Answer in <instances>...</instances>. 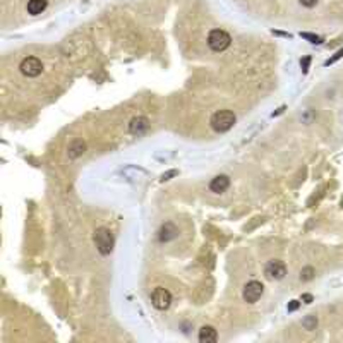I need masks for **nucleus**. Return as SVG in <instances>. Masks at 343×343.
<instances>
[{"label": "nucleus", "mask_w": 343, "mask_h": 343, "mask_svg": "<svg viewBox=\"0 0 343 343\" xmlns=\"http://www.w3.org/2000/svg\"><path fill=\"white\" fill-rule=\"evenodd\" d=\"M237 117L232 110H218L210 118V125L215 132H227L235 125Z\"/></svg>", "instance_id": "obj_1"}, {"label": "nucleus", "mask_w": 343, "mask_h": 343, "mask_svg": "<svg viewBox=\"0 0 343 343\" xmlns=\"http://www.w3.org/2000/svg\"><path fill=\"white\" fill-rule=\"evenodd\" d=\"M95 244H96L98 252H100L101 256H108V254H112V251H113L115 239H113V234L108 230V228L100 227V228H96V232H95Z\"/></svg>", "instance_id": "obj_2"}, {"label": "nucleus", "mask_w": 343, "mask_h": 343, "mask_svg": "<svg viewBox=\"0 0 343 343\" xmlns=\"http://www.w3.org/2000/svg\"><path fill=\"white\" fill-rule=\"evenodd\" d=\"M232 43V36L225 30H211L208 35V47L213 52H225Z\"/></svg>", "instance_id": "obj_3"}, {"label": "nucleus", "mask_w": 343, "mask_h": 343, "mask_svg": "<svg viewBox=\"0 0 343 343\" xmlns=\"http://www.w3.org/2000/svg\"><path fill=\"white\" fill-rule=\"evenodd\" d=\"M19 71L26 77H38L43 72V62L38 57H26L19 64Z\"/></svg>", "instance_id": "obj_4"}, {"label": "nucleus", "mask_w": 343, "mask_h": 343, "mask_svg": "<svg viewBox=\"0 0 343 343\" xmlns=\"http://www.w3.org/2000/svg\"><path fill=\"white\" fill-rule=\"evenodd\" d=\"M151 304L153 307H156L158 311H166L172 305V293L166 288L156 287L151 292Z\"/></svg>", "instance_id": "obj_5"}, {"label": "nucleus", "mask_w": 343, "mask_h": 343, "mask_svg": "<svg viewBox=\"0 0 343 343\" xmlns=\"http://www.w3.org/2000/svg\"><path fill=\"white\" fill-rule=\"evenodd\" d=\"M263 293H264V287L257 280H251L249 283H246V287L242 290V297L247 304H256L263 297Z\"/></svg>", "instance_id": "obj_6"}, {"label": "nucleus", "mask_w": 343, "mask_h": 343, "mask_svg": "<svg viewBox=\"0 0 343 343\" xmlns=\"http://www.w3.org/2000/svg\"><path fill=\"white\" fill-rule=\"evenodd\" d=\"M264 275L268 280H283L287 275V266L283 261L280 259H271L264 268Z\"/></svg>", "instance_id": "obj_7"}, {"label": "nucleus", "mask_w": 343, "mask_h": 343, "mask_svg": "<svg viewBox=\"0 0 343 343\" xmlns=\"http://www.w3.org/2000/svg\"><path fill=\"white\" fill-rule=\"evenodd\" d=\"M148 129H149V120L142 115L134 117L132 120L129 122V132L132 134V136H142Z\"/></svg>", "instance_id": "obj_8"}, {"label": "nucleus", "mask_w": 343, "mask_h": 343, "mask_svg": "<svg viewBox=\"0 0 343 343\" xmlns=\"http://www.w3.org/2000/svg\"><path fill=\"white\" fill-rule=\"evenodd\" d=\"M179 237V228L174 225L172 222H166L165 225H161L160 232H158V239L160 242H170V240L177 239Z\"/></svg>", "instance_id": "obj_9"}, {"label": "nucleus", "mask_w": 343, "mask_h": 343, "mask_svg": "<svg viewBox=\"0 0 343 343\" xmlns=\"http://www.w3.org/2000/svg\"><path fill=\"white\" fill-rule=\"evenodd\" d=\"M228 187H230V177H227V175H218V177H215L210 184L211 193H215V194L225 193Z\"/></svg>", "instance_id": "obj_10"}, {"label": "nucleus", "mask_w": 343, "mask_h": 343, "mask_svg": "<svg viewBox=\"0 0 343 343\" xmlns=\"http://www.w3.org/2000/svg\"><path fill=\"white\" fill-rule=\"evenodd\" d=\"M84 153H86V142L83 139H74L67 148V154L71 160H76V158L83 156Z\"/></svg>", "instance_id": "obj_11"}, {"label": "nucleus", "mask_w": 343, "mask_h": 343, "mask_svg": "<svg viewBox=\"0 0 343 343\" xmlns=\"http://www.w3.org/2000/svg\"><path fill=\"white\" fill-rule=\"evenodd\" d=\"M199 341L201 343H215L218 341V331L213 328V326H203L199 329Z\"/></svg>", "instance_id": "obj_12"}, {"label": "nucleus", "mask_w": 343, "mask_h": 343, "mask_svg": "<svg viewBox=\"0 0 343 343\" xmlns=\"http://www.w3.org/2000/svg\"><path fill=\"white\" fill-rule=\"evenodd\" d=\"M47 6H48L47 0H30V2H28V14H31V16L42 14V12L47 9Z\"/></svg>", "instance_id": "obj_13"}, {"label": "nucleus", "mask_w": 343, "mask_h": 343, "mask_svg": "<svg viewBox=\"0 0 343 343\" xmlns=\"http://www.w3.org/2000/svg\"><path fill=\"white\" fill-rule=\"evenodd\" d=\"M302 326H304L305 329H309V331H311V329H314V328H316V326H317V319H316V316H312V314H311V316H307L304 321H302Z\"/></svg>", "instance_id": "obj_14"}, {"label": "nucleus", "mask_w": 343, "mask_h": 343, "mask_svg": "<svg viewBox=\"0 0 343 343\" xmlns=\"http://www.w3.org/2000/svg\"><path fill=\"white\" fill-rule=\"evenodd\" d=\"M312 276H314V268H311V266L304 268V269L300 271V280H304V281L312 280Z\"/></svg>", "instance_id": "obj_15"}, {"label": "nucleus", "mask_w": 343, "mask_h": 343, "mask_svg": "<svg viewBox=\"0 0 343 343\" xmlns=\"http://www.w3.org/2000/svg\"><path fill=\"white\" fill-rule=\"evenodd\" d=\"M302 38H305V40H311V43H321V38H319V36L309 35V33H302Z\"/></svg>", "instance_id": "obj_16"}, {"label": "nucleus", "mask_w": 343, "mask_h": 343, "mask_svg": "<svg viewBox=\"0 0 343 343\" xmlns=\"http://www.w3.org/2000/svg\"><path fill=\"white\" fill-rule=\"evenodd\" d=\"M304 7H307V9H312V7H316L317 0H299Z\"/></svg>", "instance_id": "obj_17"}, {"label": "nucleus", "mask_w": 343, "mask_h": 343, "mask_svg": "<svg viewBox=\"0 0 343 343\" xmlns=\"http://www.w3.org/2000/svg\"><path fill=\"white\" fill-rule=\"evenodd\" d=\"M299 305H300V302H299V300H292V302L288 304V312L297 311V309H299Z\"/></svg>", "instance_id": "obj_18"}, {"label": "nucleus", "mask_w": 343, "mask_h": 343, "mask_svg": "<svg viewBox=\"0 0 343 343\" xmlns=\"http://www.w3.org/2000/svg\"><path fill=\"white\" fill-rule=\"evenodd\" d=\"M341 55H343V50H340V52H338V54H336V55H334V57H333V59H331V60H328V62H326V64H328V65H329V64H333V62H334V60H338V59H340V57H341Z\"/></svg>", "instance_id": "obj_19"}, {"label": "nucleus", "mask_w": 343, "mask_h": 343, "mask_svg": "<svg viewBox=\"0 0 343 343\" xmlns=\"http://www.w3.org/2000/svg\"><path fill=\"white\" fill-rule=\"evenodd\" d=\"M309 62H311V59H309V57H305L304 62H302V69H304V72H307V65H309Z\"/></svg>", "instance_id": "obj_20"}, {"label": "nucleus", "mask_w": 343, "mask_h": 343, "mask_svg": "<svg viewBox=\"0 0 343 343\" xmlns=\"http://www.w3.org/2000/svg\"><path fill=\"white\" fill-rule=\"evenodd\" d=\"M302 300H305V304H311V302H312V295L305 293V295H302Z\"/></svg>", "instance_id": "obj_21"}]
</instances>
